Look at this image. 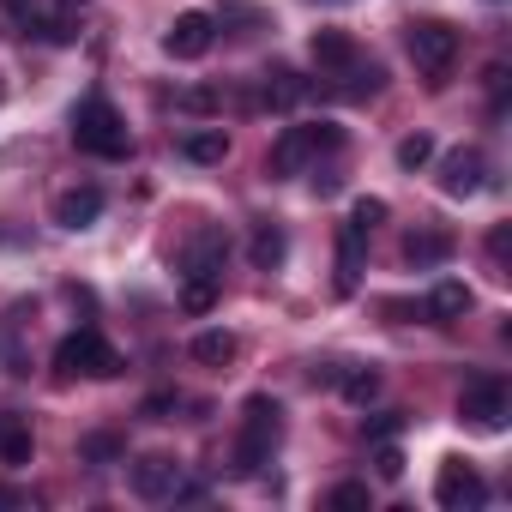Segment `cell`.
I'll list each match as a JSON object with an SVG mask.
<instances>
[{
    "label": "cell",
    "instance_id": "15",
    "mask_svg": "<svg viewBox=\"0 0 512 512\" xmlns=\"http://www.w3.org/2000/svg\"><path fill=\"white\" fill-rule=\"evenodd\" d=\"M422 314H428L434 326H458V320L470 314V290H464L458 278H440V284H434V296L422 302Z\"/></svg>",
    "mask_w": 512,
    "mask_h": 512
},
{
    "label": "cell",
    "instance_id": "25",
    "mask_svg": "<svg viewBox=\"0 0 512 512\" xmlns=\"http://www.w3.org/2000/svg\"><path fill=\"white\" fill-rule=\"evenodd\" d=\"M338 386H344V398H350V404H374V398H380V374H374V368L338 374Z\"/></svg>",
    "mask_w": 512,
    "mask_h": 512
},
{
    "label": "cell",
    "instance_id": "34",
    "mask_svg": "<svg viewBox=\"0 0 512 512\" xmlns=\"http://www.w3.org/2000/svg\"><path fill=\"white\" fill-rule=\"evenodd\" d=\"M338 187H344V175H338V169H314V193H320V199H326V193H338Z\"/></svg>",
    "mask_w": 512,
    "mask_h": 512
},
{
    "label": "cell",
    "instance_id": "18",
    "mask_svg": "<svg viewBox=\"0 0 512 512\" xmlns=\"http://www.w3.org/2000/svg\"><path fill=\"white\" fill-rule=\"evenodd\" d=\"M332 79H338L332 91H338V97H350V103H362V97H374V91L386 85V73H380L374 61H362V55H356V61H350L344 73H332Z\"/></svg>",
    "mask_w": 512,
    "mask_h": 512
},
{
    "label": "cell",
    "instance_id": "21",
    "mask_svg": "<svg viewBox=\"0 0 512 512\" xmlns=\"http://www.w3.org/2000/svg\"><path fill=\"white\" fill-rule=\"evenodd\" d=\"M187 350H193V362H205V368H229L241 344H235V332H199Z\"/></svg>",
    "mask_w": 512,
    "mask_h": 512
},
{
    "label": "cell",
    "instance_id": "13",
    "mask_svg": "<svg viewBox=\"0 0 512 512\" xmlns=\"http://www.w3.org/2000/svg\"><path fill=\"white\" fill-rule=\"evenodd\" d=\"M284 253H290V235H284V223H253V235H247V260L260 266V272H278L284 266Z\"/></svg>",
    "mask_w": 512,
    "mask_h": 512
},
{
    "label": "cell",
    "instance_id": "6",
    "mask_svg": "<svg viewBox=\"0 0 512 512\" xmlns=\"http://www.w3.org/2000/svg\"><path fill=\"white\" fill-rule=\"evenodd\" d=\"M506 410H512V398H506V380H500V374H476V380L458 392V422H470V428H482V434H500V428H506Z\"/></svg>",
    "mask_w": 512,
    "mask_h": 512
},
{
    "label": "cell",
    "instance_id": "5",
    "mask_svg": "<svg viewBox=\"0 0 512 512\" xmlns=\"http://www.w3.org/2000/svg\"><path fill=\"white\" fill-rule=\"evenodd\" d=\"M404 49H410L416 73H428V85H446V73L458 61V31L440 19H416V25H404Z\"/></svg>",
    "mask_w": 512,
    "mask_h": 512
},
{
    "label": "cell",
    "instance_id": "24",
    "mask_svg": "<svg viewBox=\"0 0 512 512\" xmlns=\"http://www.w3.org/2000/svg\"><path fill=\"white\" fill-rule=\"evenodd\" d=\"M79 458L85 464H115V458H127V446H121V434H85L79 440Z\"/></svg>",
    "mask_w": 512,
    "mask_h": 512
},
{
    "label": "cell",
    "instance_id": "10",
    "mask_svg": "<svg viewBox=\"0 0 512 512\" xmlns=\"http://www.w3.org/2000/svg\"><path fill=\"white\" fill-rule=\"evenodd\" d=\"M133 494H139V500H175V494H181V464H175L169 452H145V458L133 464Z\"/></svg>",
    "mask_w": 512,
    "mask_h": 512
},
{
    "label": "cell",
    "instance_id": "7",
    "mask_svg": "<svg viewBox=\"0 0 512 512\" xmlns=\"http://www.w3.org/2000/svg\"><path fill=\"white\" fill-rule=\"evenodd\" d=\"M434 500H440L446 512H470V506H482V500H488V482L476 476V464H470V458H440Z\"/></svg>",
    "mask_w": 512,
    "mask_h": 512
},
{
    "label": "cell",
    "instance_id": "1",
    "mask_svg": "<svg viewBox=\"0 0 512 512\" xmlns=\"http://www.w3.org/2000/svg\"><path fill=\"white\" fill-rule=\"evenodd\" d=\"M278 440H284V404H278V398H266V392H253V398H247V410H241L235 476H260V470L272 464Z\"/></svg>",
    "mask_w": 512,
    "mask_h": 512
},
{
    "label": "cell",
    "instance_id": "32",
    "mask_svg": "<svg viewBox=\"0 0 512 512\" xmlns=\"http://www.w3.org/2000/svg\"><path fill=\"white\" fill-rule=\"evenodd\" d=\"M181 109H187V115H211V109H217V91H205V85H199V91H181Z\"/></svg>",
    "mask_w": 512,
    "mask_h": 512
},
{
    "label": "cell",
    "instance_id": "28",
    "mask_svg": "<svg viewBox=\"0 0 512 512\" xmlns=\"http://www.w3.org/2000/svg\"><path fill=\"white\" fill-rule=\"evenodd\" d=\"M350 223H356V229H368V235H374V229H380V223H386V199H356V211H350Z\"/></svg>",
    "mask_w": 512,
    "mask_h": 512
},
{
    "label": "cell",
    "instance_id": "38",
    "mask_svg": "<svg viewBox=\"0 0 512 512\" xmlns=\"http://www.w3.org/2000/svg\"><path fill=\"white\" fill-rule=\"evenodd\" d=\"M0 97H7V91H0Z\"/></svg>",
    "mask_w": 512,
    "mask_h": 512
},
{
    "label": "cell",
    "instance_id": "16",
    "mask_svg": "<svg viewBox=\"0 0 512 512\" xmlns=\"http://www.w3.org/2000/svg\"><path fill=\"white\" fill-rule=\"evenodd\" d=\"M362 241H368V229H356V223L338 229V296H350L362 284Z\"/></svg>",
    "mask_w": 512,
    "mask_h": 512
},
{
    "label": "cell",
    "instance_id": "26",
    "mask_svg": "<svg viewBox=\"0 0 512 512\" xmlns=\"http://www.w3.org/2000/svg\"><path fill=\"white\" fill-rule=\"evenodd\" d=\"M422 163H434V139H428V133L398 139V169H422Z\"/></svg>",
    "mask_w": 512,
    "mask_h": 512
},
{
    "label": "cell",
    "instance_id": "27",
    "mask_svg": "<svg viewBox=\"0 0 512 512\" xmlns=\"http://www.w3.org/2000/svg\"><path fill=\"white\" fill-rule=\"evenodd\" d=\"M326 506H338V512H368L374 500H368V482H338V488L326 494Z\"/></svg>",
    "mask_w": 512,
    "mask_h": 512
},
{
    "label": "cell",
    "instance_id": "17",
    "mask_svg": "<svg viewBox=\"0 0 512 512\" xmlns=\"http://www.w3.org/2000/svg\"><path fill=\"white\" fill-rule=\"evenodd\" d=\"M223 260H229V235H223V229H199L193 247H187V272H211V278H223Z\"/></svg>",
    "mask_w": 512,
    "mask_h": 512
},
{
    "label": "cell",
    "instance_id": "37",
    "mask_svg": "<svg viewBox=\"0 0 512 512\" xmlns=\"http://www.w3.org/2000/svg\"><path fill=\"white\" fill-rule=\"evenodd\" d=\"M7 7H13V13H19V19H31V0H7Z\"/></svg>",
    "mask_w": 512,
    "mask_h": 512
},
{
    "label": "cell",
    "instance_id": "30",
    "mask_svg": "<svg viewBox=\"0 0 512 512\" xmlns=\"http://www.w3.org/2000/svg\"><path fill=\"white\" fill-rule=\"evenodd\" d=\"M374 470H380V476H386V482H398V476H404V452H398V446H386V440H380V452H374Z\"/></svg>",
    "mask_w": 512,
    "mask_h": 512
},
{
    "label": "cell",
    "instance_id": "31",
    "mask_svg": "<svg viewBox=\"0 0 512 512\" xmlns=\"http://www.w3.org/2000/svg\"><path fill=\"white\" fill-rule=\"evenodd\" d=\"M398 428H404V416H398V410H380V416H374V422H368L362 434H368V440H392Z\"/></svg>",
    "mask_w": 512,
    "mask_h": 512
},
{
    "label": "cell",
    "instance_id": "14",
    "mask_svg": "<svg viewBox=\"0 0 512 512\" xmlns=\"http://www.w3.org/2000/svg\"><path fill=\"white\" fill-rule=\"evenodd\" d=\"M308 55H314V67H320V79H332V73H344V67L356 61V37H350V31H314Z\"/></svg>",
    "mask_w": 512,
    "mask_h": 512
},
{
    "label": "cell",
    "instance_id": "2",
    "mask_svg": "<svg viewBox=\"0 0 512 512\" xmlns=\"http://www.w3.org/2000/svg\"><path fill=\"white\" fill-rule=\"evenodd\" d=\"M73 145H79V151H91V157H109V163L133 151V139H127V121L115 115V103H109L103 91L79 97V109H73Z\"/></svg>",
    "mask_w": 512,
    "mask_h": 512
},
{
    "label": "cell",
    "instance_id": "11",
    "mask_svg": "<svg viewBox=\"0 0 512 512\" xmlns=\"http://www.w3.org/2000/svg\"><path fill=\"white\" fill-rule=\"evenodd\" d=\"M103 205H109L103 187H91V181L85 187H67V193H55V223L61 229H91L103 217Z\"/></svg>",
    "mask_w": 512,
    "mask_h": 512
},
{
    "label": "cell",
    "instance_id": "12",
    "mask_svg": "<svg viewBox=\"0 0 512 512\" xmlns=\"http://www.w3.org/2000/svg\"><path fill=\"white\" fill-rule=\"evenodd\" d=\"M452 235L446 229H410L404 235V266H416V272H428V266H446L452 260Z\"/></svg>",
    "mask_w": 512,
    "mask_h": 512
},
{
    "label": "cell",
    "instance_id": "33",
    "mask_svg": "<svg viewBox=\"0 0 512 512\" xmlns=\"http://www.w3.org/2000/svg\"><path fill=\"white\" fill-rule=\"evenodd\" d=\"M506 247H512V235H506V223H500V229L488 235V260H494V272H500V278H506Z\"/></svg>",
    "mask_w": 512,
    "mask_h": 512
},
{
    "label": "cell",
    "instance_id": "19",
    "mask_svg": "<svg viewBox=\"0 0 512 512\" xmlns=\"http://www.w3.org/2000/svg\"><path fill=\"white\" fill-rule=\"evenodd\" d=\"M37 440H31V422L25 416H0V464H31Z\"/></svg>",
    "mask_w": 512,
    "mask_h": 512
},
{
    "label": "cell",
    "instance_id": "8",
    "mask_svg": "<svg viewBox=\"0 0 512 512\" xmlns=\"http://www.w3.org/2000/svg\"><path fill=\"white\" fill-rule=\"evenodd\" d=\"M482 187H488V157H482L476 145H458V151L440 157V193H446V199H470V193H482Z\"/></svg>",
    "mask_w": 512,
    "mask_h": 512
},
{
    "label": "cell",
    "instance_id": "23",
    "mask_svg": "<svg viewBox=\"0 0 512 512\" xmlns=\"http://www.w3.org/2000/svg\"><path fill=\"white\" fill-rule=\"evenodd\" d=\"M302 97H308V85H302L290 67H272V73H266V103H272V109H290V103H302Z\"/></svg>",
    "mask_w": 512,
    "mask_h": 512
},
{
    "label": "cell",
    "instance_id": "9",
    "mask_svg": "<svg viewBox=\"0 0 512 512\" xmlns=\"http://www.w3.org/2000/svg\"><path fill=\"white\" fill-rule=\"evenodd\" d=\"M211 43H217V19L211 13H181L163 31V55L169 61H199V55H211Z\"/></svg>",
    "mask_w": 512,
    "mask_h": 512
},
{
    "label": "cell",
    "instance_id": "4",
    "mask_svg": "<svg viewBox=\"0 0 512 512\" xmlns=\"http://www.w3.org/2000/svg\"><path fill=\"white\" fill-rule=\"evenodd\" d=\"M55 374H85V380H115L121 374V356H115V344L97 332V326H79V332H67L61 344H55Z\"/></svg>",
    "mask_w": 512,
    "mask_h": 512
},
{
    "label": "cell",
    "instance_id": "36",
    "mask_svg": "<svg viewBox=\"0 0 512 512\" xmlns=\"http://www.w3.org/2000/svg\"><path fill=\"white\" fill-rule=\"evenodd\" d=\"M79 7H91V0H61V13H67V19H73Z\"/></svg>",
    "mask_w": 512,
    "mask_h": 512
},
{
    "label": "cell",
    "instance_id": "29",
    "mask_svg": "<svg viewBox=\"0 0 512 512\" xmlns=\"http://www.w3.org/2000/svg\"><path fill=\"white\" fill-rule=\"evenodd\" d=\"M175 410H181V398H175V392H151V398L139 404V416H145V422H169Z\"/></svg>",
    "mask_w": 512,
    "mask_h": 512
},
{
    "label": "cell",
    "instance_id": "20",
    "mask_svg": "<svg viewBox=\"0 0 512 512\" xmlns=\"http://www.w3.org/2000/svg\"><path fill=\"white\" fill-rule=\"evenodd\" d=\"M181 157H187V163H223V157H229V133H223V127H199V133L181 139Z\"/></svg>",
    "mask_w": 512,
    "mask_h": 512
},
{
    "label": "cell",
    "instance_id": "3",
    "mask_svg": "<svg viewBox=\"0 0 512 512\" xmlns=\"http://www.w3.org/2000/svg\"><path fill=\"white\" fill-rule=\"evenodd\" d=\"M338 145H344V127H338V121H302V127H284V133H278L266 169H272V181H284V175H302L308 163H320V157L338 151Z\"/></svg>",
    "mask_w": 512,
    "mask_h": 512
},
{
    "label": "cell",
    "instance_id": "35",
    "mask_svg": "<svg viewBox=\"0 0 512 512\" xmlns=\"http://www.w3.org/2000/svg\"><path fill=\"white\" fill-rule=\"evenodd\" d=\"M0 506H25V494H19V488H7V482H0Z\"/></svg>",
    "mask_w": 512,
    "mask_h": 512
},
{
    "label": "cell",
    "instance_id": "22",
    "mask_svg": "<svg viewBox=\"0 0 512 512\" xmlns=\"http://www.w3.org/2000/svg\"><path fill=\"white\" fill-rule=\"evenodd\" d=\"M217 284H223V278H211V272H187L181 308H187V314H211V308H217Z\"/></svg>",
    "mask_w": 512,
    "mask_h": 512
}]
</instances>
